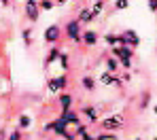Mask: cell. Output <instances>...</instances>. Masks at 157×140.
Masks as SVG:
<instances>
[{
	"instance_id": "6da1fadb",
	"label": "cell",
	"mask_w": 157,
	"mask_h": 140,
	"mask_svg": "<svg viewBox=\"0 0 157 140\" xmlns=\"http://www.w3.org/2000/svg\"><path fill=\"white\" fill-rule=\"evenodd\" d=\"M113 57L119 59V64L123 68H132V57H134V49L128 47V45H119V47H113Z\"/></svg>"
},
{
	"instance_id": "7a4b0ae2",
	"label": "cell",
	"mask_w": 157,
	"mask_h": 140,
	"mask_svg": "<svg viewBox=\"0 0 157 140\" xmlns=\"http://www.w3.org/2000/svg\"><path fill=\"white\" fill-rule=\"evenodd\" d=\"M100 125H102L104 132H117V130H121L125 125V117L123 115H110V117L100 121Z\"/></svg>"
},
{
	"instance_id": "3957f363",
	"label": "cell",
	"mask_w": 157,
	"mask_h": 140,
	"mask_svg": "<svg viewBox=\"0 0 157 140\" xmlns=\"http://www.w3.org/2000/svg\"><path fill=\"white\" fill-rule=\"evenodd\" d=\"M66 36L70 38V40H75V43H81V24H78V19H70L68 24H66Z\"/></svg>"
},
{
	"instance_id": "277c9868",
	"label": "cell",
	"mask_w": 157,
	"mask_h": 140,
	"mask_svg": "<svg viewBox=\"0 0 157 140\" xmlns=\"http://www.w3.org/2000/svg\"><path fill=\"white\" fill-rule=\"evenodd\" d=\"M43 36H45V40H47V43H57V40H59V36H62V28H59V26H57V24H53V26H49V28L45 30V34H43Z\"/></svg>"
},
{
	"instance_id": "5b68a950",
	"label": "cell",
	"mask_w": 157,
	"mask_h": 140,
	"mask_svg": "<svg viewBox=\"0 0 157 140\" xmlns=\"http://www.w3.org/2000/svg\"><path fill=\"white\" fill-rule=\"evenodd\" d=\"M66 85H68V79H66V74H62V77H57V79H51V81H49V91H51V93L64 91Z\"/></svg>"
},
{
	"instance_id": "8992f818",
	"label": "cell",
	"mask_w": 157,
	"mask_h": 140,
	"mask_svg": "<svg viewBox=\"0 0 157 140\" xmlns=\"http://www.w3.org/2000/svg\"><path fill=\"white\" fill-rule=\"evenodd\" d=\"M24 13H26V17L30 21H38V19H40V9H38V4L26 2V4H24Z\"/></svg>"
},
{
	"instance_id": "52a82bcc",
	"label": "cell",
	"mask_w": 157,
	"mask_h": 140,
	"mask_svg": "<svg viewBox=\"0 0 157 140\" xmlns=\"http://www.w3.org/2000/svg\"><path fill=\"white\" fill-rule=\"evenodd\" d=\"M121 38H123V45H128V47H138L140 45V38H138V34L134 32V30H125L123 34H121Z\"/></svg>"
},
{
	"instance_id": "ba28073f",
	"label": "cell",
	"mask_w": 157,
	"mask_h": 140,
	"mask_svg": "<svg viewBox=\"0 0 157 140\" xmlns=\"http://www.w3.org/2000/svg\"><path fill=\"white\" fill-rule=\"evenodd\" d=\"M72 102H75V98H72L70 93H59V96H57V104H59L62 112L70 111V108H72Z\"/></svg>"
},
{
	"instance_id": "9c48e42d",
	"label": "cell",
	"mask_w": 157,
	"mask_h": 140,
	"mask_svg": "<svg viewBox=\"0 0 157 140\" xmlns=\"http://www.w3.org/2000/svg\"><path fill=\"white\" fill-rule=\"evenodd\" d=\"M62 119H64L68 125H78V123H81V119H78V112H75L72 108H70V111H64V112H62Z\"/></svg>"
},
{
	"instance_id": "30bf717a",
	"label": "cell",
	"mask_w": 157,
	"mask_h": 140,
	"mask_svg": "<svg viewBox=\"0 0 157 140\" xmlns=\"http://www.w3.org/2000/svg\"><path fill=\"white\" fill-rule=\"evenodd\" d=\"M81 43H85V45L94 47V45L98 43V32H94V30H87V32H83V36H81Z\"/></svg>"
},
{
	"instance_id": "8fae6325",
	"label": "cell",
	"mask_w": 157,
	"mask_h": 140,
	"mask_svg": "<svg viewBox=\"0 0 157 140\" xmlns=\"http://www.w3.org/2000/svg\"><path fill=\"white\" fill-rule=\"evenodd\" d=\"M77 19H78V24H91V21H96V17H94L91 9H81Z\"/></svg>"
},
{
	"instance_id": "7c38bea8",
	"label": "cell",
	"mask_w": 157,
	"mask_h": 140,
	"mask_svg": "<svg viewBox=\"0 0 157 140\" xmlns=\"http://www.w3.org/2000/svg\"><path fill=\"white\" fill-rule=\"evenodd\" d=\"M81 112L87 117V123H96V121H98V111H96V106H83Z\"/></svg>"
},
{
	"instance_id": "4fadbf2b",
	"label": "cell",
	"mask_w": 157,
	"mask_h": 140,
	"mask_svg": "<svg viewBox=\"0 0 157 140\" xmlns=\"http://www.w3.org/2000/svg\"><path fill=\"white\" fill-rule=\"evenodd\" d=\"M104 40H106V45H110V47H119V45H123L121 34H106Z\"/></svg>"
},
{
	"instance_id": "5bb4252c",
	"label": "cell",
	"mask_w": 157,
	"mask_h": 140,
	"mask_svg": "<svg viewBox=\"0 0 157 140\" xmlns=\"http://www.w3.org/2000/svg\"><path fill=\"white\" fill-rule=\"evenodd\" d=\"M115 81H117V77H115L113 72H108V70H104V72L100 74V83L106 85V87H108V85H115Z\"/></svg>"
},
{
	"instance_id": "9a60e30c",
	"label": "cell",
	"mask_w": 157,
	"mask_h": 140,
	"mask_svg": "<svg viewBox=\"0 0 157 140\" xmlns=\"http://www.w3.org/2000/svg\"><path fill=\"white\" fill-rule=\"evenodd\" d=\"M81 85H83V89H85V91H94V89H96V79L87 74V77H83V79H81Z\"/></svg>"
},
{
	"instance_id": "2e32d148",
	"label": "cell",
	"mask_w": 157,
	"mask_h": 140,
	"mask_svg": "<svg viewBox=\"0 0 157 140\" xmlns=\"http://www.w3.org/2000/svg\"><path fill=\"white\" fill-rule=\"evenodd\" d=\"M106 70H108V72H113V74H117V72H119V59L110 55L108 59H106Z\"/></svg>"
},
{
	"instance_id": "e0dca14e",
	"label": "cell",
	"mask_w": 157,
	"mask_h": 140,
	"mask_svg": "<svg viewBox=\"0 0 157 140\" xmlns=\"http://www.w3.org/2000/svg\"><path fill=\"white\" fill-rule=\"evenodd\" d=\"M32 125V119L28 115H19V121H17V130H28Z\"/></svg>"
},
{
	"instance_id": "ac0fdd59",
	"label": "cell",
	"mask_w": 157,
	"mask_h": 140,
	"mask_svg": "<svg viewBox=\"0 0 157 140\" xmlns=\"http://www.w3.org/2000/svg\"><path fill=\"white\" fill-rule=\"evenodd\" d=\"M104 0H94V4H91V13H94V17H98L102 11H104Z\"/></svg>"
},
{
	"instance_id": "d6986e66",
	"label": "cell",
	"mask_w": 157,
	"mask_h": 140,
	"mask_svg": "<svg viewBox=\"0 0 157 140\" xmlns=\"http://www.w3.org/2000/svg\"><path fill=\"white\" fill-rule=\"evenodd\" d=\"M59 53H62V51H59L57 47L49 49V55H47V59H45V64L49 66V64H53V62H55V59H59Z\"/></svg>"
},
{
	"instance_id": "ffe728a7",
	"label": "cell",
	"mask_w": 157,
	"mask_h": 140,
	"mask_svg": "<svg viewBox=\"0 0 157 140\" xmlns=\"http://www.w3.org/2000/svg\"><path fill=\"white\" fill-rule=\"evenodd\" d=\"M38 9L40 11H51V9H55V0H38Z\"/></svg>"
},
{
	"instance_id": "44dd1931",
	"label": "cell",
	"mask_w": 157,
	"mask_h": 140,
	"mask_svg": "<svg viewBox=\"0 0 157 140\" xmlns=\"http://www.w3.org/2000/svg\"><path fill=\"white\" fill-rule=\"evenodd\" d=\"M21 36H24V43H26V47H30V45H32V30H30V28H24Z\"/></svg>"
},
{
	"instance_id": "7402d4cb",
	"label": "cell",
	"mask_w": 157,
	"mask_h": 140,
	"mask_svg": "<svg viewBox=\"0 0 157 140\" xmlns=\"http://www.w3.org/2000/svg\"><path fill=\"white\" fill-rule=\"evenodd\" d=\"M96 140H117V136L113 134V132H102V134H98Z\"/></svg>"
},
{
	"instance_id": "603a6c76",
	"label": "cell",
	"mask_w": 157,
	"mask_h": 140,
	"mask_svg": "<svg viewBox=\"0 0 157 140\" xmlns=\"http://www.w3.org/2000/svg\"><path fill=\"white\" fill-rule=\"evenodd\" d=\"M130 6V0H115V9L117 11H123V9H128Z\"/></svg>"
},
{
	"instance_id": "cb8c5ba5",
	"label": "cell",
	"mask_w": 157,
	"mask_h": 140,
	"mask_svg": "<svg viewBox=\"0 0 157 140\" xmlns=\"http://www.w3.org/2000/svg\"><path fill=\"white\" fill-rule=\"evenodd\" d=\"M6 140H21V130H15V132H11Z\"/></svg>"
},
{
	"instance_id": "d4e9b609",
	"label": "cell",
	"mask_w": 157,
	"mask_h": 140,
	"mask_svg": "<svg viewBox=\"0 0 157 140\" xmlns=\"http://www.w3.org/2000/svg\"><path fill=\"white\" fill-rule=\"evenodd\" d=\"M59 62H62V66H64V70L68 68V55L66 53H59Z\"/></svg>"
},
{
	"instance_id": "484cf974",
	"label": "cell",
	"mask_w": 157,
	"mask_h": 140,
	"mask_svg": "<svg viewBox=\"0 0 157 140\" xmlns=\"http://www.w3.org/2000/svg\"><path fill=\"white\" fill-rule=\"evenodd\" d=\"M149 9H151L153 13H157V0H149Z\"/></svg>"
},
{
	"instance_id": "4316f807",
	"label": "cell",
	"mask_w": 157,
	"mask_h": 140,
	"mask_svg": "<svg viewBox=\"0 0 157 140\" xmlns=\"http://www.w3.org/2000/svg\"><path fill=\"white\" fill-rule=\"evenodd\" d=\"M81 140H96V136H91V134H87V132H85V134L81 136Z\"/></svg>"
},
{
	"instance_id": "83f0119b",
	"label": "cell",
	"mask_w": 157,
	"mask_h": 140,
	"mask_svg": "<svg viewBox=\"0 0 157 140\" xmlns=\"http://www.w3.org/2000/svg\"><path fill=\"white\" fill-rule=\"evenodd\" d=\"M68 0H55V6H62V4H66Z\"/></svg>"
},
{
	"instance_id": "f1b7e54d",
	"label": "cell",
	"mask_w": 157,
	"mask_h": 140,
	"mask_svg": "<svg viewBox=\"0 0 157 140\" xmlns=\"http://www.w3.org/2000/svg\"><path fill=\"white\" fill-rule=\"evenodd\" d=\"M0 4H4V6H9V0H0Z\"/></svg>"
},
{
	"instance_id": "f546056e",
	"label": "cell",
	"mask_w": 157,
	"mask_h": 140,
	"mask_svg": "<svg viewBox=\"0 0 157 140\" xmlns=\"http://www.w3.org/2000/svg\"><path fill=\"white\" fill-rule=\"evenodd\" d=\"M26 2H30V4H38V0H26Z\"/></svg>"
},
{
	"instance_id": "4dcf8cb0",
	"label": "cell",
	"mask_w": 157,
	"mask_h": 140,
	"mask_svg": "<svg viewBox=\"0 0 157 140\" xmlns=\"http://www.w3.org/2000/svg\"><path fill=\"white\" fill-rule=\"evenodd\" d=\"M136 140H140V138H136Z\"/></svg>"
},
{
	"instance_id": "1f68e13d",
	"label": "cell",
	"mask_w": 157,
	"mask_h": 140,
	"mask_svg": "<svg viewBox=\"0 0 157 140\" xmlns=\"http://www.w3.org/2000/svg\"><path fill=\"white\" fill-rule=\"evenodd\" d=\"M153 140H157V138H153Z\"/></svg>"
}]
</instances>
